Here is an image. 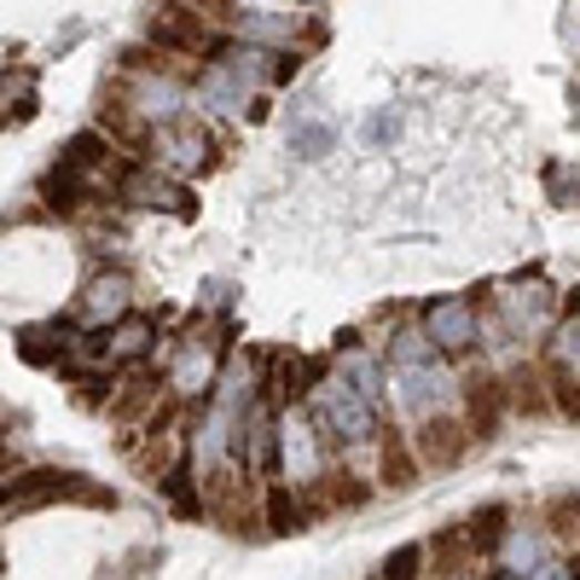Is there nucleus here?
Masks as SVG:
<instances>
[{
	"mask_svg": "<svg viewBox=\"0 0 580 580\" xmlns=\"http://www.w3.org/2000/svg\"><path fill=\"white\" fill-rule=\"evenodd\" d=\"M285 470L291 476H302V482H319V476H325V465H319V430H308V424H285Z\"/></svg>",
	"mask_w": 580,
	"mask_h": 580,
	"instance_id": "obj_9",
	"label": "nucleus"
},
{
	"mask_svg": "<svg viewBox=\"0 0 580 580\" xmlns=\"http://www.w3.org/2000/svg\"><path fill=\"white\" fill-rule=\"evenodd\" d=\"M157 395H163V377L134 372V377H129V389L111 400V418H116V424H134V418L145 413V424H151V400H157Z\"/></svg>",
	"mask_w": 580,
	"mask_h": 580,
	"instance_id": "obj_16",
	"label": "nucleus"
},
{
	"mask_svg": "<svg viewBox=\"0 0 580 580\" xmlns=\"http://www.w3.org/2000/svg\"><path fill=\"white\" fill-rule=\"evenodd\" d=\"M157 151H163L169 169H204L210 163V134L197 129L192 116H181V122H169V129H157Z\"/></svg>",
	"mask_w": 580,
	"mask_h": 580,
	"instance_id": "obj_6",
	"label": "nucleus"
},
{
	"mask_svg": "<svg viewBox=\"0 0 580 580\" xmlns=\"http://www.w3.org/2000/svg\"><path fill=\"white\" fill-rule=\"evenodd\" d=\"M308 499H296L291 488H273L267 493V522H273V535H302L308 528Z\"/></svg>",
	"mask_w": 580,
	"mask_h": 580,
	"instance_id": "obj_17",
	"label": "nucleus"
},
{
	"mask_svg": "<svg viewBox=\"0 0 580 580\" xmlns=\"http://www.w3.org/2000/svg\"><path fill=\"white\" fill-rule=\"evenodd\" d=\"M122 197L129 204H145V210H174V215H192V197L174 186V181H163V174H145V169H134V174H122Z\"/></svg>",
	"mask_w": 580,
	"mask_h": 580,
	"instance_id": "obj_7",
	"label": "nucleus"
},
{
	"mask_svg": "<svg viewBox=\"0 0 580 580\" xmlns=\"http://www.w3.org/2000/svg\"><path fill=\"white\" fill-rule=\"evenodd\" d=\"M163 493L174 499V511H186V517H192L197 506H204V499H197V493L186 488V476H181V470H169V476H163Z\"/></svg>",
	"mask_w": 580,
	"mask_h": 580,
	"instance_id": "obj_25",
	"label": "nucleus"
},
{
	"mask_svg": "<svg viewBox=\"0 0 580 580\" xmlns=\"http://www.w3.org/2000/svg\"><path fill=\"white\" fill-rule=\"evenodd\" d=\"M546 528L558 540H580V499L574 493H551L546 499Z\"/></svg>",
	"mask_w": 580,
	"mask_h": 580,
	"instance_id": "obj_22",
	"label": "nucleus"
},
{
	"mask_svg": "<svg viewBox=\"0 0 580 580\" xmlns=\"http://www.w3.org/2000/svg\"><path fill=\"white\" fill-rule=\"evenodd\" d=\"M244 75H233V70H226V64H215V70H204V99H210V105L215 111H233V105H244Z\"/></svg>",
	"mask_w": 580,
	"mask_h": 580,
	"instance_id": "obj_20",
	"label": "nucleus"
},
{
	"mask_svg": "<svg viewBox=\"0 0 580 580\" xmlns=\"http://www.w3.org/2000/svg\"><path fill=\"white\" fill-rule=\"evenodd\" d=\"M366 140H372V145H389V140H395V111H377V116L366 122Z\"/></svg>",
	"mask_w": 580,
	"mask_h": 580,
	"instance_id": "obj_26",
	"label": "nucleus"
},
{
	"mask_svg": "<svg viewBox=\"0 0 580 580\" xmlns=\"http://www.w3.org/2000/svg\"><path fill=\"white\" fill-rule=\"evenodd\" d=\"M88 192H93V174L70 169V163H53V169H47V181H41V197H47L53 210H82Z\"/></svg>",
	"mask_w": 580,
	"mask_h": 580,
	"instance_id": "obj_13",
	"label": "nucleus"
},
{
	"mask_svg": "<svg viewBox=\"0 0 580 580\" xmlns=\"http://www.w3.org/2000/svg\"><path fill=\"white\" fill-rule=\"evenodd\" d=\"M82 308H88V319H116L129 308V273H93L82 291Z\"/></svg>",
	"mask_w": 580,
	"mask_h": 580,
	"instance_id": "obj_11",
	"label": "nucleus"
},
{
	"mask_svg": "<svg viewBox=\"0 0 580 580\" xmlns=\"http://www.w3.org/2000/svg\"><path fill=\"white\" fill-rule=\"evenodd\" d=\"M314 430L325 441H343V447H366L377 436V418L372 407L343 384V377H325V384L314 389Z\"/></svg>",
	"mask_w": 580,
	"mask_h": 580,
	"instance_id": "obj_1",
	"label": "nucleus"
},
{
	"mask_svg": "<svg viewBox=\"0 0 580 580\" xmlns=\"http://www.w3.org/2000/svg\"><path fill=\"white\" fill-rule=\"evenodd\" d=\"M366 482L360 476H348V470H325L319 482L308 488V511L319 517V511H355V506H366Z\"/></svg>",
	"mask_w": 580,
	"mask_h": 580,
	"instance_id": "obj_8",
	"label": "nucleus"
},
{
	"mask_svg": "<svg viewBox=\"0 0 580 580\" xmlns=\"http://www.w3.org/2000/svg\"><path fill=\"white\" fill-rule=\"evenodd\" d=\"M447 400H452V377H447V372H436V366H413V372H400V407H407L418 424L441 418Z\"/></svg>",
	"mask_w": 580,
	"mask_h": 580,
	"instance_id": "obj_4",
	"label": "nucleus"
},
{
	"mask_svg": "<svg viewBox=\"0 0 580 580\" xmlns=\"http://www.w3.org/2000/svg\"><path fill=\"white\" fill-rule=\"evenodd\" d=\"M233 23H238L244 41H279V35L296 30V12H279V7H238Z\"/></svg>",
	"mask_w": 580,
	"mask_h": 580,
	"instance_id": "obj_15",
	"label": "nucleus"
},
{
	"mask_svg": "<svg viewBox=\"0 0 580 580\" xmlns=\"http://www.w3.org/2000/svg\"><path fill=\"white\" fill-rule=\"evenodd\" d=\"M430 569H436V580H459L465 569H476V540L465 535V528L441 535V540L430 546Z\"/></svg>",
	"mask_w": 580,
	"mask_h": 580,
	"instance_id": "obj_14",
	"label": "nucleus"
},
{
	"mask_svg": "<svg viewBox=\"0 0 580 580\" xmlns=\"http://www.w3.org/2000/svg\"><path fill=\"white\" fill-rule=\"evenodd\" d=\"M151 348V319H122L111 332V360H134Z\"/></svg>",
	"mask_w": 580,
	"mask_h": 580,
	"instance_id": "obj_23",
	"label": "nucleus"
},
{
	"mask_svg": "<svg viewBox=\"0 0 580 580\" xmlns=\"http://www.w3.org/2000/svg\"><path fill=\"white\" fill-rule=\"evenodd\" d=\"M424 332H430L436 348H447V355H465V348L482 343V319H476V302L470 296H441L424 308Z\"/></svg>",
	"mask_w": 580,
	"mask_h": 580,
	"instance_id": "obj_2",
	"label": "nucleus"
},
{
	"mask_svg": "<svg viewBox=\"0 0 580 580\" xmlns=\"http://www.w3.org/2000/svg\"><path fill=\"white\" fill-rule=\"evenodd\" d=\"M506 580H517V574H506Z\"/></svg>",
	"mask_w": 580,
	"mask_h": 580,
	"instance_id": "obj_28",
	"label": "nucleus"
},
{
	"mask_svg": "<svg viewBox=\"0 0 580 580\" xmlns=\"http://www.w3.org/2000/svg\"><path fill=\"white\" fill-rule=\"evenodd\" d=\"M465 447H470V430L459 418H430V424H418V436H413V452H418V465L424 470H447V465H459L465 459Z\"/></svg>",
	"mask_w": 580,
	"mask_h": 580,
	"instance_id": "obj_3",
	"label": "nucleus"
},
{
	"mask_svg": "<svg viewBox=\"0 0 580 580\" xmlns=\"http://www.w3.org/2000/svg\"><path fill=\"white\" fill-rule=\"evenodd\" d=\"M377 476H384L389 493H407L418 476H424V465H418V452L400 441V436H384V452H377Z\"/></svg>",
	"mask_w": 580,
	"mask_h": 580,
	"instance_id": "obj_10",
	"label": "nucleus"
},
{
	"mask_svg": "<svg viewBox=\"0 0 580 580\" xmlns=\"http://www.w3.org/2000/svg\"><path fill=\"white\" fill-rule=\"evenodd\" d=\"M145 35H151V47H163V53H197V47H204V18L192 7H163L145 23Z\"/></svg>",
	"mask_w": 580,
	"mask_h": 580,
	"instance_id": "obj_5",
	"label": "nucleus"
},
{
	"mask_svg": "<svg viewBox=\"0 0 580 580\" xmlns=\"http://www.w3.org/2000/svg\"><path fill=\"white\" fill-rule=\"evenodd\" d=\"M291 151L302 163H314V157H325V151H337V134L325 129V122H296V129H291Z\"/></svg>",
	"mask_w": 580,
	"mask_h": 580,
	"instance_id": "obj_21",
	"label": "nucleus"
},
{
	"mask_svg": "<svg viewBox=\"0 0 580 580\" xmlns=\"http://www.w3.org/2000/svg\"><path fill=\"white\" fill-rule=\"evenodd\" d=\"M546 377H540V366H522V372H511L506 377V407L511 413H546Z\"/></svg>",
	"mask_w": 580,
	"mask_h": 580,
	"instance_id": "obj_18",
	"label": "nucleus"
},
{
	"mask_svg": "<svg viewBox=\"0 0 580 580\" xmlns=\"http://www.w3.org/2000/svg\"><path fill=\"white\" fill-rule=\"evenodd\" d=\"M493 558H499V569L517 574V580H535V574L546 569V563H540V535H528V528H511V535L499 540Z\"/></svg>",
	"mask_w": 580,
	"mask_h": 580,
	"instance_id": "obj_12",
	"label": "nucleus"
},
{
	"mask_svg": "<svg viewBox=\"0 0 580 580\" xmlns=\"http://www.w3.org/2000/svg\"><path fill=\"white\" fill-rule=\"evenodd\" d=\"M535 580H574V569H569V563H546Z\"/></svg>",
	"mask_w": 580,
	"mask_h": 580,
	"instance_id": "obj_27",
	"label": "nucleus"
},
{
	"mask_svg": "<svg viewBox=\"0 0 580 580\" xmlns=\"http://www.w3.org/2000/svg\"><path fill=\"white\" fill-rule=\"evenodd\" d=\"M418 563H424V551H418V546H400L377 580H418Z\"/></svg>",
	"mask_w": 580,
	"mask_h": 580,
	"instance_id": "obj_24",
	"label": "nucleus"
},
{
	"mask_svg": "<svg viewBox=\"0 0 580 580\" xmlns=\"http://www.w3.org/2000/svg\"><path fill=\"white\" fill-rule=\"evenodd\" d=\"M430 355H436V343H430V332H424V325H407V332H395V343H389V360H395L400 372L430 366Z\"/></svg>",
	"mask_w": 580,
	"mask_h": 580,
	"instance_id": "obj_19",
	"label": "nucleus"
}]
</instances>
